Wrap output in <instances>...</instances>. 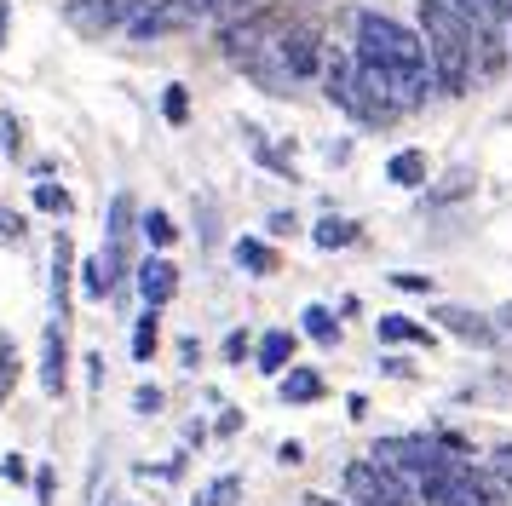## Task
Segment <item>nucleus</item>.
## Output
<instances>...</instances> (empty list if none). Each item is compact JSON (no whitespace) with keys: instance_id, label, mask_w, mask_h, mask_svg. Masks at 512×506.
I'll return each instance as SVG.
<instances>
[{"instance_id":"nucleus-48","label":"nucleus","mask_w":512,"mask_h":506,"mask_svg":"<svg viewBox=\"0 0 512 506\" xmlns=\"http://www.w3.org/2000/svg\"><path fill=\"white\" fill-rule=\"evenodd\" d=\"M277 460H282V466H300V460H305V443H300V437H282V443H277Z\"/></svg>"},{"instance_id":"nucleus-45","label":"nucleus","mask_w":512,"mask_h":506,"mask_svg":"<svg viewBox=\"0 0 512 506\" xmlns=\"http://www.w3.org/2000/svg\"><path fill=\"white\" fill-rule=\"evenodd\" d=\"M380 374H386V380H415V363H409V357H397V351H386V357H380Z\"/></svg>"},{"instance_id":"nucleus-56","label":"nucleus","mask_w":512,"mask_h":506,"mask_svg":"<svg viewBox=\"0 0 512 506\" xmlns=\"http://www.w3.org/2000/svg\"><path fill=\"white\" fill-rule=\"evenodd\" d=\"M495 322H501V328L512 334V299H507V305H495Z\"/></svg>"},{"instance_id":"nucleus-32","label":"nucleus","mask_w":512,"mask_h":506,"mask_svg":"<svg viewBox=\"0 0 512 506\" xmlns=\"http://www.w3.org/2000/svg\"><path fill=\"white\" fill-rule=\"evenodd\" d=\"M208 403H213V437H219V443H231V437L248 426V420H242V409H236L231 397H208Z\"/></svg>"},{"instance_id":"nucleus-12","label":"nucleus","mask_w":512,"mask_h":506,"mask_svg":"<svg viewBox=\"0 0 512 506\" xmlns=\"http://www.w3.org/2000/svg\"><path fill=\"white\" fill-rule=\"evenodd\" d=\"M236 69L248 75V87L271 92V98H294V92H300V81H294V69L282 64V46H277V41H265L259 52H248V58H242Z\"/></svg>"},{"instance_id":"nucleus-49","label":"nucleus","mask_w":512,"mask_h":506,"mask_svg":"<svg viewBox=\"0 0 512 506\" xmlns=\"http://www.w3.org/2000/svg\"><path fill=\"white\" fill-rule=\"evenodd\" d=\"M87 386H104V357H98V351H87Z\"/></svg>"},{"instance_id":"nucleus-44","label":"nucleus","mask_w":512,"mask_h":506,"mask_svg":"<svg viewBox=\"0 0 512 506\" xmlns=\"http://www.w3.org/2000/svg\"><path fill=\"white\" fill-rule=\"evenodd\" d=\"M397 294H432V276H420V271H392L386 276Z\"/></svg>"},{"instance_id":"nucleus-11","label":"nucleus","mask_w":512,"mask_h":506,"mask_svg":"<svg viewBox=\"0 0 512 506\" xmlns=\"http://www.w3.org/2000/svg\"><path fill=\"white\" fill-rule=\"evenodd\" d=\"M75 271H81V259H75L70 230H52V271H47V294H52V317H58V322H70V311H75Z\"/></svg>"},{"instance_id":"nucleus-21","label":"nucleus","mask_w":512,"mask_h":506,"mask_svg":"<svg viewBox=\"0 0 512 506\" xmlns=\"http://www.w3.org/2000/svg\"><path fill=\"white\" fill-rule=\"evenodd\" d=\"M300 334L311 345L334 351V345H340V311H334V305H317V299H311V305H300Z\"/></svg>"},{"instance_id":"nucleus-14","label":"nucleus","mask_w":512,"mask_h":506,"mask_svg":"<svg viewBox=\"0 0 512 506\" xmlns=\"http://www.w3.org/2000/svg\"><path fill=\"white\" fill-rule=\"evenodd\" d=\"M242 133H248V156L282 184H300V161H294V138H265L254 121H242Z\"/></svg>"},{"instance_id":"nucleus-39","label":"nucleus","mask_w":512,"mask_h":506,"mask_svg":"<svg viewBox=\"0 0 512 506\" xmlns=\"http://www.w3.org/2000/svg\"><path fill=\"white\" fill-rule=\"evenodd\" d=\"M0 150L24 156V121H18V110H0Z\"/></svg>"},{"instance_id":"nucleus-7","label":"nucleus","mask_w":512,"mask_h":506,"mask_svg":"<svg viewBox=\"0 0 512 506\" xmlns=\"http://www.w3.org/2000/svg\"><path fill=\"white\" fill-rule=\"evenodd\" d=\"M426 317L438 322V334H449V340H461L466 351H495V345L507 340V328L495 322V311H472V305H455V299H438Z\"/></svg>"},{"instance_id":"nucleus-6","label":"nucleus","mask_w":512,"mask_h":506,"mask_svg":"<svg viewBox=\"0 0 512 506\" xmlns=\"http://www.w3.org/2000/svg\"><path fill=\"white\" fill-rule=\"evenodd\" d=\"M277 46H282V64L294 69V81H300V87H317V75H323V58H328L323 23H317V18H282Z\"/></svg>"},{"instance_id":"nucleus-10","label":"nucleus","mask_w":512,"mask_h":506,"mask_svg":"<svg viewBox=\"0 0 512 506\" xmlns=\"http://www.w3.org/2000/svg\"><path fill=\"white\" fill-rule=\"evenodd\" d=\"M35 380H41V391H47V397H64V391H70V334H64V322H58V317L41 328Z\"/></svg>"},{"instance_id":"nucleus-29","label":"nucleus","mask_w":512,"mask_h":506,"mask_svg":"<svg viewBox=\"0 0 512 506\" xmlns=\"http://www.w3.org/2000/svg\"><path fill=\"white\" fill-rule=\"evenodd\" d=\"M29 196H35V213H52V219H70V213H75V196L58 179H35Z\"/></svg>"},{"instance_id":"nucleus-54","label":"nucleus","mask_w":512,"mask_h":506,"mask_svg":"<svg viewBox=\"0 0 512 506\" xmlns=\"http://www.w3.org/2000/svg\"><path fill=\"white\" fill-rule=\"evenodd\" d=\"M6 29H12V0H0V46H6Z\"/></svg>"},{"instance_id":"nucleus-42","label":"nucleus","mask_w":512,"mask_h":506,"mask_svg":"<svg viewBox=\"0 0 512 506\" xmlns=\"http://www.w3.org/2000/svg\"><path fill=\"white\" fill-rule=\"evenodd\" d=\"M162 409H167V391L162 386H139V391H133V414H139V420H156Z\"/></svg>"},{"instance_id":"nucleus-59","label":"nucleus","mask_w":512,"mask_h":506,"mask_svg":"<svg viewBox=\"0 0 512 506\" xmlns=\"http://www.w3.org/2000/svg\"><path fill=\"white\" fill-rule=\"evenodd\" d=\"M190 506H208V495H202V489H196V495H190Z\"/></svg>"},{"instance_id":"nucleus-30","label":"nucleus","mask_w":512,"mask_h":506,"mask_svg":"<svg viewBox=\"0 0 512 506\" xmlns=\"http://www.w3.org/2000/svg\"><path fill=\"white\" fill-rule=\"evenodd\" d=\"M185 466H190V455H185V449H173L167 460H139V466H133V478H162V483H179V478H185Z\"/></svg>"},{"instance_id":"nucleus-4","label":"nucleus","mask_w":512,"mask_h":506,"mask_svg":"<svg viewBox=\"0 0 512 506\" xmlns=\"http://www.w3.org/2000/svg\"><path fill=\"white\" fill-rule=\"evenodd\" d=\"M340 489L351 506H420V489L403 472L380 466L374 455H357L340 466Z\"/></svg>"},{"instance_id":"nucleus-22","label":"nucleus","mask_w":512,"mask_h":506,"mask_svg":"<svg viewBox=\"0 0 512 506\" xmlns=\"http://www.w3.org/2000/svg\"><path fill=\"white\" fill-rule=\"evenodd\" d=\"M156 345H162V311L144 305L139 317H133V334H127V357L133 363H156Z\"/></svg>"},{"instance_id":"nucleus-57","label":"nucleus","mask_w":512,"mask_h":506,"mask_svg":"<svg viewBox=\"0 0 512 506\" xmlns=\"http://www.w3.org/2000/svg\"><path fill=\"white\" fill-rule=\"evenodd\" d=\"M98 506H139V501H133V495H104Z\"/></svg>"},{"instance_id":"nucleus-58","label":"nucleus","mask_w":512,"mask_h":506,"mask_svg":"<svg viewBox=\"0 0 512 506\" xmlns=\"http://www.w3.org/2000/svg\"><path fill=\"white\" fill-rule=\"evenodd\" d=\"M12 345H18V340H12V334H6V328H0V357H6V351H12Z\"/></svg>"},{"instance_id":"nucleus-46","label":"nucleus","mask_w":512,"mask_h":506,"mask_svg":"<svg viewBox=\"0 0 512 506\" xmlns=\"http://www.w3.org/2000/svg\"><path fill=\"white\" fill-rule=\"evenodd\" d=\"M0 478H6V483H29L35 472H29V460H24V455H6V460H0Z\"/></svg>"},{"instance_id":"nucleus-52","label":"nucleus","mask_w":512,"mask_h":506,"mask_svg":"<svg viewBox=\"0 0 512 506\" xmlns=\"http://www.w3.org/2000/svg\"><path fill=\"white\" fill-rule=\"evenodd\" d=\"M346 414H351V420H363V414H369V397H363V391H351V397H346Z\"/></svg>"},{"instance_id":"nucleus-1","label":"nucleus","mask_w":512,"mask_h":506,"mask_svg":"<svg viewBox=\"0 0 512 506\" xmlns=\"http://www.w3.org/2000/svg\"><path fill=\"white\" fill-rule=\"evenodd\" d=\"M415 29L426 41V64L438 81V98H466L478 87L472 69V23L455 0H415Z\"/></svg>"},{"instance_id":"nucleus-9","label":"nucleus","mask_w":512,"mask_h":506,"mask_svg":"<svg viewBox=\"0 0 512 506\" xmlns=\"http://www.w3.org/2000/svg\"><path fill=\"white\" fill-rule=\"evenodd\" d=\"M144 6H150V0H64V23L81 29L87 41H104V35L127 29Z\"/></svg>"},{"instance_id":"nucleus-51","label":"nucleus","mask_w":512,"mask_h":506,"mask_svg":"<svg viewBox=\"0 0 512 506\" xmlns=\"http://www.w3.org/2000/svg\"><path fill=\"white\" fill-rule=\"evenodd\" d=\"M334 311H340V322H346V317H363V299H357V294H346L340 305H334Z\"/></svg>"},{"instance_id":"nucleus-23","label":"nucleus","mask_w":512,"mask_h":506,"mask_svg":"<svg viewBox=\"0 0 512 506\" xmlns=\"http://www.w3.org/2000/svg\"><path fill=\"white\" fill-rule=\"evenodd\" d=\"M363 230H357V219H346V213H323V219H311V248H323V253H340L351 248Z\"/></svg>"},{"instance_id":"nucleus-28","label":"nucleus","mask_w":512,"mask_h":506,"mask_svg":"<svg viewBox=\"0 0 512 506\" xmlns=\"http://www.w3.org/2000/svg\"><path fill=\"white\" fill-rule=\"evenodd\" d=\"M139 230H144V242H150L156 253H167L173 242H179V225H173V213H167V207H144Z\"/></svg>"},{"instance_id":"nucleus-43","label":"nucleus","mask_w":512,"mask_h":506,"mask_svg":"<svg viewBox=\"0 0 512 506\" xmlns=\"http://www.w3.org/2000/svg\"><path fill=\"white\" fill-rule=\"evenodd\" d=\"M489 472L501 478V489H507V501H512V443H495L489 449Z\"/></svg>"},{"instance_id":"nucleus-16","label":"nucleus","mask_w":512,"mask_h":506,"mask_svg":"<svg viewBox=\"0 0 512 506\" xmlns=\"http://www.w3.org/2000/svg\"><path fill=\"white\" fill-rule=\"evenodd\" d=\"M277 397H282V409H311V403H323V397H328L323 368L294 363L288 374H277Z\"/></svg>"},{"instance_id":"nucleus-19","label":"nucleus","mask_w":512,"mask_h":506,"mask_svg":"<svg viewBox=\"0 0 512 506\" xmlns=\"http://www.w3.org/2000/svg\"><path fill=\"white\" fill-rule=\"evenodd\" d=\"M386 184H397V190H426L432 184V161H426V150H392L386 156Z\"/></svg>"},{"instance_id":"nucleus-35","label":"nucleus","mask_w":512,"mask_h":506,"mask_svg":"<svg viewBox=\"0 0 512 506\" xmlns=\"http://www.w3.org/2000/svg\"><path fill=\"white\" fill-rule=\"evenodd\" d=\"M29 489H35V506H58V466L41 460V466H35V478H29Z\"/></svg>"},{"instance_id":"nucleus-34","label":"nucleus","mask_w":512,"mask_h":506,"mask_svg":"<svg viewBox=\"0 0 512 506\" xmlns=\"http://www.w3.org/2000/svg\"><path fill=\"white\" fill-rule=\"evenodd\" d=\"M219 357H225V363H254V328H231V334L219 340Z\"/></svg>"},{"instance_id":"nucleus-38","label":"nucleus","mask_w":512,"mask_h":506,"mask_svg":"<svg viewBox=\"0 0 512 506\" xmlns=\"http://www.w3.org/2000/svg\"><path fill=\"white\" fill-rule=\"evenodd\" d=\"M254 12H271V0H219L213 23H236V18H254Z\"/></svg>"},{"instance_id":"nucleus-55","label":"nucleus","mask_w":512,"mask_h":506,"mask_svg":"<svg viewBox=\"0 0 512 506\" xmlns=\"http://www.w3.org/2000/svg\"><path fill=\"white\" fill-rule=\"evenodd\" d=\"M489 386L501 391V397H512V374H489Z\"/></svg>"},{"instance_id":"nucleus-24","label":"nucleus","mask_w":512,"mask_h":506,"mask_svg":"<svg viewBox=\"0 0 512 506\" xmlns=\"http://www.w3.org/2000/svg\"><path fill=\"white\" fill-rule=\"evenodd\" d=\"M374 328H380V340H386V345H415V351H426V345L438 340V334H432L426 322L403 317V311H386V317L374 322Z\"/></svg>"},{"instance_id":"nucleus-26","label":"nucleus","mask_w":512,"mask_h":506,"mask_svg":"<svg viewBox=\"0 0 512 506\" xmlns=\"http://www.w3.org/2000/svg\"><path fill=\"white\" fill-rule=\"evenodd\" d=\"M75 282H81V294L87 299H110L116 294V271L104 265V253H81V271H75Z\"/></svg>"},{"instance_id":"nucleus-20","label":"nucleus","mask_w":512,"mask_h":506,"mask_svg":"<svg viewBox=\"0 0 512 506\" xmlns=\"http://www.w3.org/2000/svg\"><path fill=\"white\" fill-rule=\"evenodd\" d=\"M231 259L242 276H277V248L265 236H236L231 242Z\"/></svg>"},{"instance_id":"nucleus-33","label":"nucleus","mask_w":512,"mask_h":506,"mask_svg":"<svg viewBox=\"0 0 512 506\" xmlns=\"http://www.w3.org/2000/svg\"><path fill=\"white\" fill-rule=\"evenodd\" d=\"M208 506H242V472H219V478L202 483Z\"/></svg>"},{"instance_id":"nucleus-47","label":"nucleus","mask_w":512,"mask_h":506,"mask_svg":"<svg viewBox=\"0 0 512 506\" xmlns=\"http://www.w3.org/2000/svg\"><path fill=\"white\" fill-rule=\"evenodd\" d=\"M179 368H202V340H196V334L179 340Z\"/></svg>"},{"instance_id":"nucleus-31","label":"nucleus","mask_w":512,"mask_h":506,"mask_svg":"<svg viewBox=\"0 0 512 506\" xmlns=\"http://www.w3.org/2000/svg\"><path fill=\"white\" fill-rule=\"evenodd\" d=\"M162 121L167 127H190V87L185 81H167L162 87Z\"/></svg>"},{"instance_id":"nucleus-50","label":"nucleus","mask_w":512,"mask_h":506,"mask_svg":"<svg viewBox=\"0 0 512 506\" xmlns=\"http://www.w3.org/2000/svg\"><path fill=\"white\" fill-rule=\"evenodd\" d=\"M52 173H58V161H52V156H41V161H29V179H52Z\"/></svg>"},{"instance_id":"nucleus-17","label":"nucleus","mask_w":512,"mask_h":506,"mask_svg":"<svg viewBox=\"0 0 512 506\" xmlns=\"http://www.w3.org/2000/svg\"><path fill=\"white\" fill-rule=\"evenodd\" d=\"M294 345H300V334L294 328H265V334H254V368L259 374H288L294 368Z\"/></svg>"},{"instance_id":"nucleus-3","label":"nucleus","mask_w":512,"mask_h":506,"mask_svg":"<svg viewBox=\"0 0 512 506\" xmlns=\"http://www.w3.org/2000/svg\"><path fill=\"white\" fill-rule=\"evenodd\" d=\"M415 489H420V506H512L501 478L489 466H478L472 455H449Z\"/></svg>"},{"instance_id":"nucleus-37","label":"nucleus","mask_w":512,"mask_h":506,"mask_svg":"<svg viewBox=\"0 0 512 506\" xmlns=\"http://www.w3.org/2000/svg\"><path fill=\"white\" fill-rule=\"evenodd\" d=\"M300 213H294V207H271V213H265V236H271V242H282V236H300Z\"/></svg>"},{"instance_id":"nucleus-2","label":"nucleus","mask_w":512,"mask_h":506,"mask_svg":"<svg viewBox=\"0 0 512 506\" xmlns=\"http://www.w3.org/2000/svg\"><path fill=\"white\" fill-rule=\"evenodd\" d=\"M346 46L357 64H380V69H432L426 64V41L415 23H397L374 6H351L346 12Z\"/></svg>"},{"instance_id":"nucleus-53","label":"nucleus","mask_w":512,"mask_h":506,"mask_svg":"<svg viewBox=\"0 0 512 506\" xmlns=\"http://www.w3.org/2000/svg\"><path fill=\"white\" fill-rule=\"evenodd\" d=\"M317 6H323V0H288V18H311Z\"/></svg>"},{"instance_id":"nucleus-15","label":"nucleus","mask_w":512,"mask_h":506,"mask_svg":"<svg viewBox=\"0 0 512 506\" xmlns=\"http://www.w3.org/2000/svg\"><path fill=\"white\" fill-rule=\"evenodd\" d=\"M512 64V41L507 29H472V69H478V87L501 81Z\"/></svg>"},{"instance_id":"nucleus-41","label":"nucleus","mask_w":512,"mask_h":506,"mask_svg":"<svg viewBox=\"0 0 512 506\" xmlns=\"http://www.w3.org/2000/svg\"><path fill=\"white\" fill-rule=\"evenodd\" d=\"M196 219H202V248H219V213H213V196L208 190H202V196H196Z\"/></svg>"},{"instance_id":"nucleus-13","label":"nucleus","mask_w":512,"mask_h":506,"mask_svg":"<svg viewBox=\"0 0 512 506\" xmlns=\"http://www.w3.org/2000/svg\"><path fill=\"white\" fill-rule=\"evenodd\" d=\"M133 288H139L144 305H156V311H167L173 299H179V265L167 259V253H150L144 265H133Z\"/></svg>"},{"instance_id":"nucleus-18","label":"nucleus","mask_w":512,"mask_h":506,"mask_svg":"<svg viewBox=\"0 0 512 506\" xmlns=\"http://www.w3.org/2000/svg\"><path fill=\"white\" fill-rule=\"evenodd\" d=\"M185 23L190 18L173 6V0H150L139 18L127 23V41H167V35H173V29H185Z\"/></svg>"},{"instance_id":"nucleus-60","label":"nucleus","mask_w":512,"mask_h":506,"mask_svg":"<svg viewBox=\"0 0 512 506\" xmlns=\"http://www.w3.org/2000/svg\"><path fill=\"white\" fill-rule=\"evenodd\" d=\"M507 41H512V18H507Z\"/></svg>"},{"instance_id":"nucleus-27","label":"nucleus","mask_w":512,"mask_h":506,"mask_svg":"<svg viewBox=\"0 0 512 506\" xmlns=\"http://www.w3.org/2000/svg\"><path fill=\"white\" fill-rule=\"evenodd\" d=\"M133 230H139V202L127 190H116L110 196V219H104V242H127Z\"/></svg>"},{"instance_id":"nucleus-8","label":"nucleus","mask_w":512,"mask_h":506,"mask_svg":"<svg viewBox=\"0 0 512 506\" xmlns=\"http://www.w3.org/2000/svg\"><path fill=\"white\" fill-rule=\"evenodd\" d=\"M282 18H288V12H254V18H236V23H213V52L236 69L248 52H259L265 41H277Z\"/></svg>"},{"instance_id":"nucleus-25","label":"nucleus","mask_w":512,"mask_h":506,"mask_svg":"<svg viewBox=\"0 0 512 506\" xmlns=\"http://www.w3.org/2000/svg\"><path fill=\"white\" fill-rule=\"evenodd\" d=\"M472 190H478L472 167H455V173H449L443 184H426V190H420V207H455V202H466Z\"/></svg>"},{"instance_id":"nucleus-40","label":"nucleus","mask_w":512,"mask_h":506,"mask_svg":"<svg viewBox=\"0 0 512 506\" xmlns=\"http://www.w3.org/2000/svg\"><path fill=\"white\" fill-rule=\"evenodd\" d=\"M24 236H29V219L18 207H0V248H18Z\"/></svg>"},{"instance_id":"nucleus-5","label":"nucleus","mask_w":512,"mask_h":506,"mask_svg":"<svg viewBox=\"0 0 512 506\" xmlns=\"http://www.w3.org/2000/svg\"><path fill=\"white\" fill-rule=\"evenodd\" d=\"M369 455L380 460V466L403 472L409 483H420L432 466L449 460V449L438 443V432H386V437H374V443H369Z\"/></svg>"},{"instance_id":"nucleus-36","label":"nucleus","mask_w":512,"mask_h":506,"mask_svg":"<svg viewBox=\"0 0 512 506\" xmlns=\"http://www.w3.org/2000/svg\"><path fill=\"white\" fill-rule=\"evenodd\" d=\"M18 380H24V357H18V345L0 357V409L12 403V391H18Z\"/></svg>"}]
</instances>
